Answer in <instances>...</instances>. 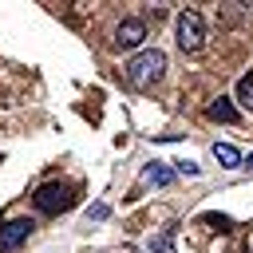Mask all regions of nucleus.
Wrapping results in <instances>:
<instances>
[{"mask_svg":"<svg viewBox=\"0 0 253 253\" xmlns=\"http://www.w3.org/2000/svg\"><path fill=\"white\" fill-rule=\"evenodd\" d=\"M213 158H217L221 166H229V170H233V166H241V150H237V146H229V142H213Z\"/></svg>","mask_w":253,"mask_h":253,"instance_id":"nucleus-8","label":"nucleus"},{"mask_svg":"<svg viewBox=\"0 0 253 253\" xmlns=\"http://www.w3.org/2000/svg\"><path fill=\"white\" fill-rule=\"evenodd\" d=\"M210 119H217V123H237V107H233V99H225V95H217L213 103H210V111H206Z\"/></svg>","mask_w":253,"mask_h":253,"instance_id":"nucleus-7","label":"nucleus"},{"mask_svg":"<svg viewBox=\"0 0 253 253\" xmlns=\"http://www.w3.org/2000/svg\"><path fill=\"white\" fill-rule=\"evenodd\" d=\"M174 166H178L174 174H190V178H194V174L202 170V166H198V162H190V158H186V162H174Z\"/></svg>","mask_w":253,"mask_h":253,"instance_id":"nucleus-11","label":"nucleus"},{"mask_svg":"<svg viewBox=\"0 0 253 253\" xmlns=\"http://www.w3.org/2000/svg\"><path fill=\"white\" fill-rule=\"evenodd\" d=\"M32 229H36L32 217H8V221L0 225V253H16V249L32 237Z\"/></svg>","mask_w":253,"mask_h":253,"instance_id":"nucleus-4","label":"nucleus"},{"mask_svg":"<svg viewBox=\"0 0 253 253\" xmlns=\"http://www.w3.org/2000/svg\"><path fill=\"white\" fill-rule=\"evenodd\" d=\"M146 249H150V253H178V249H174V225H166L158 237H150Z\"/></svg>","mask_w":253,"mask_h":253,"instance_id":"nucleus-9","label":"nucleus"},{"mask_svg":"<svg viewBox=\"0 0 253 253\" xmlns=\"http://www.w3.org/2000/svg\"><path fill=\"white\" fill-rule=\"evenodd\" d=\"M237 103H241L245 111H253V75H241V79H237Z\"/></svg>","mask_w":253,"mask_h":253,"instance_id":"nucleus-10","label":"nucleus"},{"mask_svg":"<svg viewBox=\"0 0 253 253\" xmlns=\"http://www.w3.org/2000/svg\"><path fill=\"white\" fill-rule=\"evenodd\" d=\"M241 162H245V166H249V170H253V154H249V158H241Z\"/></svg>","mask_w":253,"mask_h":253,"instance_id":"nucleus-12","label":"nucleus"},{"mask_svg":"<svg viewBox=\"0 0 253 253\" xmlns=\"http://www.w3.org/2000/svg\"><path fill=\"white\" fill-rule=\"evenodd\" d=\"M202 43H206V24H202V12L186 8V12L178 16V47H182V51H202Z\"/></svg>","mask_w":253,"mask_h":253,"instance_id":"nucleus-3","label":"nucleus"},{"mask_svg":"<svg viewBox=\"0 0 253 253\" xmlns=\"http://www.w3.org/2000/svg\"><path fill=\"white\" fill-rule=\"evenodd\" d=\"M142 182H146V186H170V182H174L170 162H150V166L142 170Z\"/></svg>","mask_w":253,"mask_h":253,"instance_id":"nucleus-6","label":"nucleus"},{"mask_svg":"<svg viewBox=\"0 0 253 253\" xmlns=\"http://www.w3.org/2000/svg\"><path fill=\"white\" fill-rule=\"evenodd\" d=\"M162 71H166V55H162L158 47H146V51H138V55L126 63V83L138 87V91H146V87H154V83L162 79Z\"/></svg>","mask_w":253,"mask_h":253,"instance_id":"nucleus-1","label":"nucleus"},{"mask_svg":"<svg viewBox=\"0 0 253 253\" xmlns=\"http://www.w3.org/2000/svg\"><path fill=\"white\" fill-rule=\"evenodd\" d=\"M142 40H146V24H142V20H134V16H130V20H123V24L115 28V43H119V47H138Z\"/></svg>","mask_w":253,"mask_h":253,"instance_id":"nucleus-5","label":"nucleus"},{"mask_svg":"<svg viewBox=\"0 0 253 253\" xmlns=\"http://www.w3.org/2000/svg\"><path fill=\"white\" fill-rule=\"evenodd\" d=\"M71 202H75V190H71V186L43 182V186L36 190V210H40V213H63V210H71Z\"/></svg>","mask_w":253,"mask_h":253,"instance_id":"nucleus-2","label":"nucleus"}]
</instances>
